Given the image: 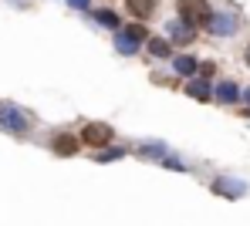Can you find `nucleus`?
<instances>
[{"label": "nucleus", "mask_w": 250, "mask_h": 226, "mask_svg": "<svg viewBox=\"0 0 250 226\" xmlns=\"http://www.w3.org/2000/svg\"><path fill=\"white\" fill-rule=\"evenodd\" d=\"M209 3L207 0H179V20L186 24V27H193L196 31V24H209Z\"/></svg>", "instance_id": "1"}, {"label": "nucleus", "mask_w": 250, "mask_h": 226, "mask_svg": "<svg viewBox=\"0 0 250 226\" xmlns=\"http://www.w3.org/2000/svg\"><path fill=\"white\" fill-rule=\"evenodd\" d=\"M0 129L7 132H27L31 129V115L14 108V105H0Z\"/></svg>", "instance_id": "2"}, {"label": "nucleus", "mask_w": 250, "mask_h": 226, "mask_svg": "<svg viewBox=\"0 0 250 226\" xmlns=\"http://www.w3.org/2000/svg\"><path fill=\"white\" fill-rule=\"evenodd\" d=\"M146 38H149V31H146L142 24H135V27H125L122 34L115 38V47H119V54H135Z\"/></svg>", "instance_id": "3"}, {"label": "nucleus", "mask_w": 250, "mask_h": 226, "mask_svg": "<svg viewBox=\"0 0 250 226\" xmlns=\"http://www.w3.org/2000/svg\"><path fill=\"white\" fill-rule=\"evenodd\" d=\"M82 142L84 145H108V142H112V125H105V122L84 125L82 129Z\"/></svg>", "instance_id": "4"}, {"label": "nucleus", "mask_w": 250, "mask_h": 226, "mask_svg": "<svg viewBox=\"0 0 250 226\" xmlns=\"http://www.w3.org/2000/svg\"><path fill=\"white\" fill-rule=\"evenodd\" d=\"M237 24H240V20H237L233 14H223V10H220V14H213V17H209L207 27L216 34V38H230V34L237 31Z\"/></svg>", "instance_id": "5"}, {"label": "nucleus", "mask_w": 250, "mask_h": 226, "mask_svg": "<svg viewBox=\"0 0 250 226\" xmlns=\"http://www.w3.org/2000/svg\"><path fill=\"white\" fill-rule=\"evenodd\" d=\"M213 192H220V196H227V199H240V196H247V182L220 176V179L213 182Z\"/></svg>", "instance_id": "6"}, {"label": "nucleus", "mask_w": 250, "mask_h": 226, "mask_svg": "<svg viewBox=\"0 0 250 226\" xmlns=\"http://www.w3.org/2000/svg\"><path fill=\"white\" fill-rule=\"evenodd\" d=\"M166 34L176 41V44H189V41L196 38V31H193V27H186L183 20H169V24H166Z\"/></svg>", "instance_id": "7"}, {"label": "nucleus", "mask_w": 250, "mask_h": 226, "mask_svg": "<svg viewBox=\"0 0 250 226\" xmlns=\"http://www.w3.org/2000/svg\"><path fill=\"white\" fill-rule=\"evenodd\" d=\"M213 91H216V98H220L223 105H233V101L240 98V91H237V85H233V81H220Z\"/></svg>", "instance_id": "8"}, {"label": "nucleus", "mask_w": 250, "mask_h": 226, "mask_svg": "<svg viewBox=\"0 0 250 226\" xmlns=\"http://www.w3.org/2000/svg\"><path fill=\"white\" fill-rule=\"evenodd\" d=\"M54 152H58V155H75V152H78V142L71 135H58L54 138Z\"/></svg>", "instance_id": "9"}, {"label": "nucleus", "mask_w": 250, "mask_h": 226, "mask_svg": "<svg viewBox=\"0 0 250 226\" xmlns=\"http://www.w3.org/2000/svg\"><path fill=\"white\" fill-rule=\"evenodd\" d=\"M156 3H159V0H128V10H132L135 17H149V14L156 10Z\"/></svg>", "instance_id": "10"}, {"label": "nucleus", "mask_w": 250, "mask_h": 226, "mask_svg": "<svg viewBox=\"0 0 250 226\" xmlns=\"http://www.w3.org/2000/svg\"><path fill=\"white\" fill-rule=\"evenodd\" d=\"M172 68H176V75H196L200 61H193V57H186V54H183V57H176V64H172Z\"/></svg>", "instance_id": "11"}, {"label": "nucleus", "mask_w": 250, "mask_h": 226, "mask_svg": "<svg viewBox=\"0 0 250 226\" xmlns=\"http://www.w3.org/2000/svg\"><path fill=\"white\" fill-rule=\"evenodd\" d=\"M139 152L149 155V159H166V145L163 142H146V145H139Z\"/></svg>", "instance_id": "12"}, {"label": "nucleus", "mask_w": 250, "mask_h": 226, "mask_svg": "<svg viewBox=\"0 0 250 226\" xmlns=\"http://www.w3.org/2000/svg\"><path fill=\"white\" fill-rule=\"evenodd\" d=\"M169 41H163V38H149V54L152 57H169Z\"/></svg>", "instance_id": "13"}, {"label": "nucleus", "mask_w": 250, "mask_h": 226, "mask_svg": "<svg viewBox=\"0 0 250 226\" xmlns=\"http://www.w3.org/2000/svg\"><path fill=\"white\" fill-rule=\"evenodd\" d=\"M91 14H95L98 24H105V27H119V17H115L112 10H91Z\"/></svg>", "instance_id": "14"}, {"label": "nucleus", "mask_w": 250, "mask_h": 226, "mask_svg": "<svg viewBox=\"0 0 250 226\" xmlns=\"http://www.w3.org/2000/svg\"><path fill=\"white\" fill-rule=\"evenodd\" d=\"M186 91H189L193 98H200V101H207V98H209V88L203 85V81H189V88H186Z\"/></svg>", "instance_id": "15"}, {"label": "nucleus", "mask_w": 250, "mask_h": 226, "mask_svg": "<svg viewBox=\"0 0 250 226\" xmlns=\"http://www.w3.org/2000/svg\"><path fill=\"white\" fill-rule=\"evenodd\" d=\"M98 159H102V162H108V159H122V149H112V152H102Z\"/></svg>", "instance_id": "16"}, {"label": "nucleus", "mask_w": 250, "mask_h": 226, "mask_svg": "<svg viewBox=\"0 0 250 226\" xmlns=\"http://www.w3.org/2000/svg\"><path fill=\"white\" fill-rule=\"evenodd\" d=\"M71 7H78V10H88V0H68Z\"/></svg>", "instance_id": "17"}, {"label": "nucleus", "mask_w": 250, "mask_h": 226, "mask_svg": "<svg viewBox=\"0 0 250 226\" xmlns=\"http://www.w3.org/2000/svg\"><path fill=\"white\" fill-rule=\"evenodd\" d=\"M244 98H247V105H250V88H247V91H244Z\"/></svg>", "instance_id": "18"}, {"label": "nucleus", "mask_w": 250, "mask_h": 226, "mask_svg": "<svg viewBox=\"0 0 250 226\" xmlns=\"http://www.w3.org/2000/svg\"><path fill=\"white\" fill-rule=\"evenodd\" d=\"M247 64H250V47H247Z\"/></svg>", "instance_id": "19"}]
</instances>
